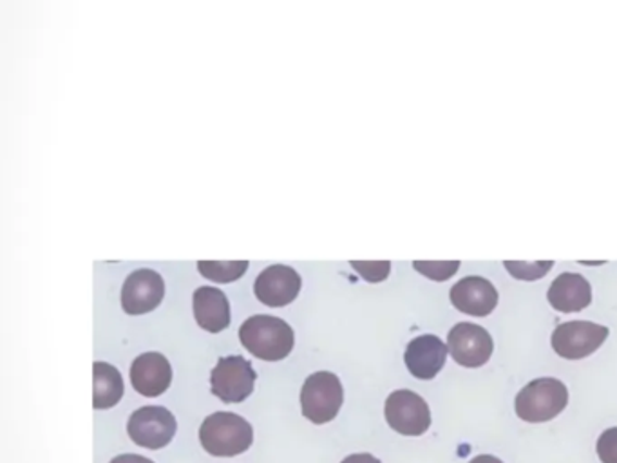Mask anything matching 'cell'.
<instances>
[{
	"label": "cell",
	"instance_id": "cell-8",
	"mask_svg": "<svg viewBox=\"0 0 617 463\" xmlns=\"http://www.w3.org/2000/svg\"><path fill=\"white\" fill-rule=\"evenodd\" d=\"M607 337V326L589 321H570L559 324L558 328L554 329L551 345L559 356L569 361H580L600 350Z\"/></svg>",
	"mask_w": 617,
	"mask_h": 463
},
{
	"label": "cell",
	"instance_id": "cell-4",
	"mask_svg": "<svg viewBox=\"0 0 617 463\" xmlns=\"http://www.w3.org/2000/svg\"><path fill=\"white\" fill-rule=\"evenodd\" d=\"M344 402V389L336 373L317 372L310 375L301 389L303 415L314 424L333 421Z\"/></svg>",
	"mask_w": 617,
	"mask_h": 463
},
{
	"label": "cell",
	"instance_id": "cell-15",
	"mask_svg": "<svg viewBox=\"0 0 617 463\" xmlns=\"http://www.w3.org/2000/svg\"><path fill=\"white\" fill-rule=\"evenodd\" d=\"M547 299L554 310L562 313H576L585 310L592 302L591 283L576 272H564L553 280Z\"/></svg>",
	"mask_w": 617,
	"mask_h": 463
},
{
	"label": "cell",
	"instance_id": "cell-5",
	"mask_svg": "<svg viewBox=\"0 0 617 463\" xmlns=\"http://www.w3.org/2000/svg\"><path fill=\"white\" fill-rule=\"evenodd\" d=\"M254 367L244 356H222L211 373L212 393L227 404H238L254 391Z\"/></svg>",
	"mask_w": 617,
	"mask_h": 463
},
{
	"label": "cell",
	"instance_id": "cell-13",
	"mask_svg": "<svg viewBox=\"0 0 617 463\" xmlns=\"http://www.w3.org/2000/svg\"><path fill=\"white\" fill-rule=\"evenodd\" d=\"M133 388L146 397H160L173 383V367L167 356L158 351H147L136 356L130 366Z\"/></svg>",
	"mask_w": 617,
	"mask_h": 463
},
{
	"label": "cell",
	"instance_id": "cell-1",
	"mask_svg": "<svg viewBox=\"0 0 617 463\" xmlns=\"http://www.w3.org/2000/svg\"><path fill=\"white\" fill-rule=\"evenodd\" d=\"M241 345L261 361H282L293 348L290 324L274 315H254L239 328Z\"/></svg>",
	"mask_w": 617,
	"mask_h": 463
},
{
	"label": "cell",
	"instance_id": "cell-7",
	"mask_svg": "<svg viewBox=\"0 0 617 463\" xmlns=\"http://www.w3.org/2000/svg\"><path fill=\"white\" fill-rule=\"evenodd\" d=\"M386 421L404 437H420L431 426V411L426 400L410 389H399L386 400Z\"/></svg>",
	"mask_w": 617,
	"mask_h": 463
},
{
	"label": "cell",
	"instance_id": "cell-12",
	"mask_svg": "<svg viewBox=\"0 0 617 463\" xmlns=\"http://www.w3.org/2000/svg\"><path fill=\"white\" fill-rule=\"evenodd\" d=\"M451 302L458 312L473 317H486L499 304V290L491 280L480 275H469L458 280L450 291Z\"/></svg>",
	"mask_w": 617,
	"mask_h": 463
},
{
	"label": "cell",
	"instance_id": "cell-18",
	"mask_svg": "<svg viewBox=\"0 0 617 463\" xmlns=\"http://www.w3.org/2000/svg\"><path fill=\"white\" fill-rule=\"evenodd\" d=\"M249 268V261H200L198 270L206 279L232 283Z\"/></svg>",
	"mask_w": 617,
	"mask_h": 463
},
{
	"label": "cell",
	"instance_id": "cell-19",
	"mask_svg": "<svg viewBox=\"0 0 617 463\" xmlns=\"http://www.w3.org/2000/svg\"><path fill=\"white\" fill-rule=\"evenodd\" d=\"M505 268L515 279L538 280L547 275L549 270L553 268L554 261H504Z\"/></svg>",
	"mask_w": 617,
	"mask_h": 463
},
{
	"label": "cell",
	"instance_id": "cell-24",
	"mask_svg": "<svg viewBox=\"0 0 617 463\" xmlns=\"http://www.w3.org/2000/svg\"><path fill=\"white\" fill-rule=\"evenodd\" d=\"M111 463H154L151 459H146L141 454H119L116 459L111 460Z\"/></svg>",
	"mask_w": 617,
	"mask_h": 463
},
{
	"label": "cell",
	"instance_id": "cell-14",
	"mask_svg": "<svg viewBox=\"0 0 617 463\" xmlns=\"http://www.w3.org/2000/svg\"><path fill=\"white\" fill-rule=\"evenodd\" d=\"M448 353L450 348L437 335H420L407 345L404 362L413 377L431 380L442 372Z\"/></svg>",
	"mask_w": 617,
	"mask_h": 463
},
{
	"label": "cell",
	"instance_id": "cell-16",
	"mask_svg": "<svg viewBox=\"0 0 617 463\" xmlns=\"http://www.w3.org/2000/svg\"><path fill=\"white\" fill-rule=\"evenodd\" d=\"M194 317L201 328L219 334L230 324V302L222 290L214 286H201L192 297Z\"/></svg>",
	"mask_w": 617,
	"mask_h": 463
},
{
	"label": "cell",
	"instance_id": "cell-25",
	"mask_svg": "<svg viewBox=\"0 0 617 463\" xmlns=\"http://www.w3.org/2000/svg\"><path fill=\"white\" fill-rule=\"evenodd\" d=\"M469 463H504L502 460L496 459L493 454H480L477 459H473Z\"/></svg>",
	"mask_w": 617,
	"mask_h": 463
},
{
	"label": "cell",
	"instance_id": "cell-10",
	"mask_svg": "<svg viewBox=\"0 0 617 463\" xmlns=\"http://www.w3.org/2000/svg\"><path fill=\"white\" fill-rule=\"evenodd\" d=\"M165 296V283L154 270L140 268L127 275L122 286V306L129 315L149 313L160 306Z\"/></svg>",
	"mask_w": 617,
	"mask_h": 463
},
{
	"label": "cell",
	"instance_id": "cell-22",
	"mask_svg": "<svg viewBox=\"0 0 617 463\" xmlns=\"http://www.w3.org/2000/svg\"><path fill=\"white\" fill-rule=\"evenodd\" d=\"M597 456L602 463H617V427H610L597 438Z\"/></svg>",
	"mask_w": 617,
	"mask_h": 463
},
{
	"label": "cell",
	"instance_id": "cell-21",
	"mask_svg": "<svg viewBox=\"0 0 617 463\" xmlns=\"http://www.w3.org/2000/svg\"><path fill=\"white\" fill-rule=\"evenodd\" d=\"M353 268L369 283H380L390 275V261H352Z\"/></svg>",
	"mask_w": 617,
	"mask_h": 463
},
{
	"label": "cell",
	"instance_id": "cell-11",
	"mask_svg": "<svg viewBox=\"0 0 617 463\" xmlns=\"http://www.w3.org/2000/svg\"><path fill=\"white\" fill-rule=\"evenodd\" d=\"M255 297L272 308L287 306L299 296L301 275L287 264H272L254 283Z\"/></svg>",
	"mask_w": 617,
	"mask_h": 463
},
{
	"label": "cell",
	"instance_id": "cell-6",
	"mask_svg": "<svg viewBox=\"0 0 617 463\" xmlns=\"http://www.w3.org/2000/svg\"><path fill=\"white\" fill-rule=\"evenodd\" d=\"M178 429L173 413L162 405H146L136 410L127 422L130 440L146 449H162L171 443Z\"/></svg>",
	"mask_w": 617,
	"mask_h": 463
},
{
	"label": "cell",
	"instance_id": "cell-3",
	"mask_svg": "<svg viewBox=\"0 0 617 463\" xmlns=\"http://www.w3.org/2000/svg\"><path fill=\"white\" fill-rule=\"evenodd\" d=\"M569 404V389L558 378H537L516 395V415L531 424L553 421Z\"/></svg>",
	"mask_w": 617,
	"mask_h": 463
},
{
	"label": "cell",
	"instance_id": "cell-17",
	"mask_svg": "<svg viewBox=\"0 0 617 463\" xmlns=\"http://www.w3.org/2000/svg\"><path fill=\"white\" fill-rule=\"evenodd\" d=\"M92 405L95 410H109L118 404L124 397V378L116 367L108 362H95L92 364Z\"/></svg>",
	"mask_w": 617,
	"mask_h": 463
},
{
	"label": "cell",
	"instance_id": "cell-2",
	"mask_svg": "<svg viewBox=\"0 0 617 463\" xmlns=\"http://www.w3.org/2000/svg\"><path fill=\"white\" fill-rule=\"evenodd\" d=\"M200 442L212 456H238L254 442V429L243 416L217 411L201 424Z\"/></svg>",
	"mask_w": 617,
	"mask_h": 463
},
{
	"label": "cell",
	"instance_id": "cell-20",
	"mask_svg": "<svg viewBox=\"0 0 617 463\" xmlns=\"http://www.w3.org/2000/svg\"><path fill=\"white\" fill-rule=\"evenodd\" d=\"M413 268L428 279L448 280L461 268V261H415Z\"/></svg>",
	"mask_w": 617,
	"mask_h": 463
},
{
	"label": "cell",
	"instance_id": "cell-23",
	"mask_svg": "<svg viewBox=\"0 0 617 463\" xmlns=\"http://www.w3.org/2000/svg\"><path fill=\"white\" fill-rule=\"evenodd\" d=\"M341 463H382L379 459H375L374 454L369 453H357L350 454L347 459L342 460Z\"/></svg>",
	"mask_w": 617,
	"mask_h": 463
},
{
	"label": "cell",
	"instance_id": "cell-9",
	"mask_svg": "<svg viewBox=\"0 0 617 463\" xmlns=\"http://www.w3.org/2000/svg\"><path fill=\"white\" fill-rule=\"evenodd\" d=\"M448 348L456 364L480 367L493 355V337L488 329L473 323H458L448 335Z\"/></svg>",
	"mask_w": 617,
	"mask_h": 463
}]
</instances>
